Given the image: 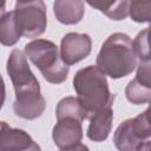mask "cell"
<instances>
[{
    "mask_svg": "<svg viewBox=\"0 0 151 151\" xmlns=\"http://www.w3.org/2000/svg\"><path fill=\"white\" fill-rule=\"evenodd\" d=\"M14 15L21 35L35 38L45 32L47 17L46 6L42 0L18 1L14 8Z\"/></svg>",
    "mask_w": 151,
    "mask_h": 151,
    "instance_id": "6",
    "label": "cell"
},
{
    "mask_svg": "<svg viewBox=\"0 0 151 151\" xmlns=\"http://www.w3.org/2000/svg\"><path fill=\"white\" fill-rule=\"evenodd\" d=\"M21 37L20 29L17 25L14 11L5 13L0 18V44L5 46H13Z\"/></svg>",
    "mask_w": 151,
    "mask_h": 151,
    "instance_id": "15",
    "label": "cell"
},
{
    "mask_svg": "<svg viewBox=\"0 0 151 151\" xmlns=\"http://www.w3.org/2000/svg\"><path fill=\"white\" fill-rule=\"evenodd\" d=\"M5 9H6V0H0V18L5 14Z\"/></svg>",
    "mask_w": 151,
    "mask_h": 151,
    "instance_id": "20",
    "label": "cell"
},
{
    "mask_svg": "<svg viewBox=\"0 0 151 151\" xmlns=\"http://www.w3.org/2000/svg\"><path fill=\"white\" fill-rule=\"evenodd\" d=\"M73 87L88 118L96 111L113 104L114 96L110 92L106 76L97 66L91 65L79 70L73 78Z\"/></svg>",
    "mask_w": 151,
    "mask_h": 151,
    "instance_id": "2",
    "label": "cell"
},
{
    "mask_svg": "<svg viewBox=\"0 0 151 151\" xmlns=\"http://www.w3.org/2000/svg\"><path fill=\"white\" fill-rule=\"evenodd\" d=\"M150 61H142L138 65L137 74L133 80L129 83L125 88V94L132 104H147L151 96V79H150Z\"/></svg>",
    "mask_w": 151,
    "mask_h": 151,
    "instance_id": "10",
    "label": "cell"
},
{
    "mask_svg": "<svg viewBox=\"0 0 151 151\" xmlns=\"http://www.w3.org/2000/svg\"><path fill=\"white\" fill-rule=\"evenodd\" d=\"M112 20H124L129 15V0H85Z\"/></svg>",
    "mask_w": 151,
    "mask_h": 151,
    "instance_id": "13",
    "label": "cell"
},
{
    "mask_svg": "<svg viewBox=\"0 0 151 151\" xmlns=\"http://www.w3.org/2000/svg\"><path fill=\"white\" fill-rule=\"evenodd\" d=\"M151 0H129V15L136 22H149Z\"/></svg>",
    "mask_w": 151,
    "mask_h": 151,
    "instance_id": "17",
    "label": "cell"
},
{
    "mask_svg": "<svg viewBox=\"0 0 151 151\" xmlns=\"http://www.w3.org/2000/svg\"><path fill=\"white\" fill-rule=\"evenodd\" d=\"M137 63L132 40L124 33L111 34L101 45L97 57V67L113 79L129 76Z\"/></svg>",
    "mask_w": 151,
    "mask_h": 151,
    "instance_id": "1",
    "label": "cell"
},
{
    "mask_svg": "<svg viewBox=\"0 0 151 151\" xmlns=\"http://www.w3.org/2000/svg\"><path fill=\"white\" fill-rule=\"evenodd\" d=\"M91 50L92 40L86 33H67L60 42V57L68 66L85 59L91 53Z\"/></svg>",
    "mask_w": 151,
    "mask_h": 151,
    "instance_id": "8",
    "label": "cell"
},
{
    "mask_svg": "<svg viewBox=\"0 0 151 151\" xmlns=\"http://www.w3.org/2000/svg\"><path fill=\"white\" fill-rule=\"evenodd\" d=\"M6 70L15 90V100H26L41 96L40 84L28 66L26 54L20 50L11 52Z\"/></svg>",
    "mask_w": 151,
    "mask_h": 151,
    "instance_id": "5",
    "label": "cell"
},
{
    "mask_svg": "<svg viewBox=\"0 0 151 151\" xmlns=\"http://www.w3.org/2000/svg\"><path fill=\"white\" fill-rule=\"evenodd\" d=\"M53 12L59 22L74 25L83 19L85 7L83 0H54Z\"/></svg>",
    "mask_w": 151,
    "mask_h": 151,
    "instance_id": "12",
    "label": "cell"
},
{
    "mask_svg": "<svg viewBox=\"0 0 151 151\" xmlns=\"http://www.w3.org/2000/svg\"><path fill=\"white\" fill-rule=\"evenodd\" d=\"M149 33L150 29L145 28L144 31L139 32L136 39L132 41L133 50L139 63L142 61H150V50H149Z\"/></svg>",
    "mask_w": 151,
    "mask_h": 151,
    "instance_id": "18",
    "label": "cell"
},
{
    "mask_svg": "<svg viewBox=\"0 0 151 151\" xmlns=\"http://www.w3.org/2000/svg\"><path fill=\"white\" fill-rule=\"evenodd\" d=\"M113 142L116 147L122 151L150 150V110L146 109L137 117L123 122L113 134Z\"/></svg>",
    "mask_w": 151,
    "mask_h": 151,
    "instance_id": "4",
    "label": "cell"
},
{
    "mask_svg": "<svg viewBox=\"0 0 151 151\" xmlns=\"http://www.w3.org/2000/svg\"><path fill=\"white\" fill-rule=\"evenodd\" d=\"M45 106H46V103L42 96L33 99H28V100H22V101L14 100L13 103L14 113L20 118L28 119V120L40 117L45 111Z\"/></svg>",
    "mask_w": 151,
    "mask_h": 151,
    "instance_id": "14",
    "label": "cell"
},
{
    "mask_svg": "<svg viewBox=\"0 0 151 151\" xmlns=\"http://www.w3.org/2000/svg\"><path fill=\"white\" fill-rule=\"evenodd\" d=\"M25 54L39 68L42 77L52 84H61L68 74L57 45L50 40L37 39L25 45Z\"/></svg>",
    "mask_w": 151,
    "mask_h": 151,
    "instance_id": "3",
    "label": "cell"
},
{
    "mask_svg": "<svg viewBox=\"0 0 151 151\" xmlns=\"http://www.w3.org/2000/svg\"><path fill=\"white\" fill-rule=\"evenodd\" d=\"M37 151L40 146L24 130L11 127L0 122V151Z\"/></svg>",
    "mask_w": 151,
    "mask_h": 151,
    "instance_id": "9",
    "label": "cell"
},
{
    "mask_svg": "<svg viewBox=\"0 0 151 151\" xmlns=\"http://www.w3.org/2000/svg\"><path fill=\"white\" fill-rule=\"evenodd\" d=\"M55 116H57V119L76 118V119H79L81 122L84 119L88 118L86 110L79 103L77 97H65V98H63L57 105Z\"/></svg>",
    "mask_w": 151,
    "mask_h": 151,
    "instance_id": "16",
    "label": "cell"
},
{
    "mask_svg": "<svg viewBox=\"0 0 151 151\" xmlns=\"http://www.w3.org/2000/svg\"><path fill=\"white\" fill-rule=\"evenodd\" d=\"M90 124L87 129V137L93 142L105 140L112 129L113 111L112 106H106L90 116Z\"/></svg>",
    "mask_w": 151,
    "mask_h": 151,
    "instance_id": "11",
    "label": "cell"
},
{
    "mask_svg": "<svg viewBox=\"0 0 151 151\" xmlns=\"http://www.w3.org/2000/svg\"><path fill=\"white\" fill-rule=\"evenodd\" d=\"M19 2H21V1H31V0H18Z\"/></svg>",
    "mask_w": 151,
    "mask_h": 151,
    "instance_id": "21",
    "label": "cell"
},
{
    "mask_svg": "<svg viewBox=\"0 0 151 151\" xmlns=\"http://www.w3.org/2000/svg\"><path fill=\"white\" fill-rule=\"evenodd\" d=\"M52 138L54 144L60 150H85L87 149L81 144L83 126L81 120L76 118H61L53 127Z\"/></svg>",
    "mask_w": 151,
    "mask_h": 151,
    "instance_id": "7",
    "label": "cell"
},
{
    "mask_svg": "<svg viewBox=\"0 0 151 151\" xmlns=\"http://www.w3.org/2000/svg\"><path fill=\"white\" fill-rule=\"evenodd\" d=\"M5 96H6V88H5V81L0 74V109L2 107L5 103Z\"/></svg>",
    "mask_w": 151,
    "mask_h": 151,
    "instance_id": "19",
    "label": "cell"
}]
</instances>
